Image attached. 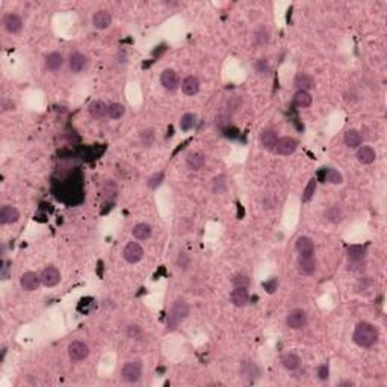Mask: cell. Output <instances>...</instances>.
<instances>
[{
    "label": "cell",
    "mask_w": 387,
    "mask_h": 387,
    "mask_svg": "<svg viewBox=\"0 0 387 387\" xmlns=\"http://www.w3.org/2000/svg\"><path fill=\"white\" fill-rule=\"evenodd\" d=\"M380 333L378 328L371 324V322H358L354 328L352 333V341L355 342V345H358L360 348H371L378 342Z\"/></svg>",
    "instance_id": "cell-1"
},
{
    "label": "cell",
    "mask_w": 387,
    "mask_h": 387,
    "mask_svg": "<svg viewBox=\"0 0 387 387\" xmlns=\"http://www.w3.org/2000/svg\"><path fill=\"white\" fill-rule=\"evenodd\" d=\"M189 316V304L182 300L177 298L172 304L167 316V333H172L178 328V325L182 324L186 318Z\"/></svg>",
    "instance_id": "cell-2"
},
{
    "label": "cell",
    "mask_w": 387,
    "mask_h": 387,
    "mask_svg": "<svg viewBox=\"0 0 387 387\" xmlns=\"http://www.w3.org/2000/svg\"><path fill=\"white\" fill-rule=\"evenodd\" d=\"M121 378L124 383L129 384H136L142 378V362L138 358L129 360L121 368Z\"/></svg>",
    "instance_id": "cell-3"
},
{
    "label": "cell",
    "mask_w": 387,
    "mask_h": 387,
    "mask_svg": "<svg viewBox=\"0 0 387 387\" xmlns=\"http://www.w3.org/2000/svg\"><path fill=\"white\" fill-rule=\"evenodd\" d=\"M298 148V141L292 136H283L277 139V144L274 147V153L278 156H291Z\"/></svg>",
    "instance_id": "cell-4"
},
{
    "label": "cell",
    "mask_w": 387,
    "mask_h": 387,
    "mask_svg": "<svg viewBox=\"0 0 387 387\" xmlns=\"http://www.w3.org/2000/svg\"><path fill=\"white\" fill-rule=\"evenodd\" d=\"M142 257H144V248L138 242H133V241L129 242L123 250V259L130 265L141 262Z\"/></svg>",
    "instance_id": "cell-5"
},
{
    "label": "cell",
    "mask_w": 387,
    "mask_h": 387,
    "mask_svg": "<svg viewBox=\"0 0 387 387\" xmlns=\"http://www.w3.org/2000/svg\"><path fill=\"white\" fill-rule=\"evenodd\" d=\"M68 355L73 362H84L89 357V346L82 341H74L68 345Z\"/></svg>",
    "instance_id": "cell-6"
},
{
    "label": "cell",
    "mask_w": 387,
    "mask_h": 387,
    "mask_svg": "<svg viewBox=\"0 0 387 387\" xmlns=\"http://www.w3.org/2000/svg\"><path fill=\"white\" fill-rule=\"evenodd\" d=\"M40 277H41L43 286L55 288L56 285H59V281H61V271L56 266H53V265H48V266H45L41 271Z\"/></svg>",
    "instance_id": "cell-7"
},
{
    "label": "cell",
    "mask_w": 387,
    "mask_h": 387,
    "mask_svg": "<svg viewBox=\"0 0 387 387\" xmlns=\"http://www.w3.org/2000/svg\"><path fill=\"white\" fill-rule=\"evenodd\" d=\"M286 324L291 330H302L307 325V313L302 308H294L288 313Z\"/></svg>",
    "instance_id": "cell-8"
},
{
    "label": "cell",
    "mask_w": 387,
    "mask_h": 387,
    "mask_svg": "<svg viewBox=\"0 0 387 387\" xmlns=\"http://www.w3.org/2000/svg\"><path fill=\"white\" fill-rule=\"evenodd\" d=\"M41 285H43V283H41L40 274H37V272H34V271H28V272H24V274L20 277V286H21V289L26 291V292H34V291H37Z\"/></svg>",
    "instance_id": "cell-9"
},
{
    "label": "cell",
    "mask_w": 387,
    "mask_h": 387,
    "mask_svg": "<svg viewBox=\"0 0 387 387\" xmlns=\"http://www.w3.org/2000/svg\"><path fill=\"white\" fill-rule=\"evenodd\" d=\"M318 263L315 260L313 256H300L297 260V269L301 275L304 277H310L316 272Z\"/></svg>",
    "instance_id": "cell-10"
},
{
    "label": "cell",
    "mask_w": 387,
    "mask_h": 387,
    "mask_svg": "<svg viewBox=\"0 0 387 387\" xmlns=\"http://www.w3.org/2000/svg\"><path fill=\"white\" fill-rule=\"evenodd\" d=\"M2 24H3V29L11 34V35H17L21 32L23 29V20L18 14H14V12H9V14H5L3 18H2Z\"/></svg>",
    "instance_id": "cell-11"
},
{
    "label": "cell",
    "mask_w": 387,
    "mask_h": 387,
    "mask_svg": "<svg viewBox=\"0 0 387 387\" xmlns=\"http://www.w3.org/2000/svg\"><path fill=\"white\" fill-rule=\"evenodd\" d=\"M88 58L81 53V51H73V53L70 55L68 58V67H70V71L74 73V74H79L82 71H85L88 68Z\"/></svg>",
    "instance_id": "cell-12"
},
{
    "label": "cell",
    "mask_w": 387,
    "mask_h": 387,
    "mask_svg": "<svg viewBox=\"0 0 387 387\" xmlns=\"http://www.w3.org/2000/svg\"><path fill=\"white\" fill-rule=\"evenodd\" d=\"M161 85H162L167 91H170V92L177 91L178 86H180L178 74H177L174 70H171V68L164 70L162 74H161Z\"/></svg>",
    "instance_id": "cell-13"
},
{
    "label": "cell",
    "mask_w": 387,
    "mask_h": 387,
    "mask_svg": "<svg viewBox=\"0 0 387 387\" xmlns=\"http://www.w3.org/2000/svg\"><path fill=\"white\" fill-rule=\"evenodd\" d=\"M112 24V15L109 11L106 9H100L97 12H94L92 15V26L97 31H105L108 28H111Z\"/></svg>",
    "instance_id": "cell-14"
},
{
    "label": "cell",
    "mask_w": 387,
    "mask_h": 387,
    "mask_svg": "<svg viewBox=\"0 0 387 387\" xmlns=\"http://www.w3.org/2000/svg\"><path fill=\"white\" fill-rule=\"evenodd\" d=\"M20 219V211L11 204L2 206L0 209V224L2 225H9V224H15Z\"/></svg>",
    "instance_id": "cell-15"
},
{
    "label": "cell",
    "mask_w": 387,
    "mask_h": 387,
    "mask_svg": "<svg viewBox=\"0 0 387 387\" xmlns=\"http://www.w3.org/2000/svg\"><path fill=\"white\" fill-rule=\"evenodd\" d=\"M355 158H357L358 164H362V165H371V164H374L375 159H377V153H375V150H374L371 145H360V147L357 148Z\"/></svg>",
    "instance_id": "cell-16"
},
{
    "label": "cell",
    "mask_w": 387,
    "mask_h": 387,
    "mask_svg": "<svg viewBox=\"0 0 387 387\" xmlns=\"http://www.w3.org/2000/svg\"><path fill=\"white\" fill-rule=\"evenodd\" d=\"M295 250L300 256H313L315 254V242L308 236H300L295 241Z\"/></svg>",
    "instance_id": "cell-17"
},
{
    "label": "cell",
    "mask_w": 387,
    "mask_h": 387,
    "mask_svg": "<svg viewBox=\"0 0 387 387\" xmlns=\"http://www.w3.org/2000/svg\"><path fill=\"white\" fill-rule=\"evenodd\" d=\"M230 301L235 307H245L250 301L248 288H233L230 294Z\"/></svg>",
    "instance_id": "cell-18"
},
{
    "label": "cell",
    "mask_w": 387,
    "mask_h": 387,
    "mask_svg": "<svg viewBox=\"0 0 387 387\" xmlns=\"http://www.w3.org/2000/svg\"><path fill=\"white\" fill-rule=\"evenodd\" d=\"M294 85H295L297 91H308V92H310V89L315 86V81H313V77L310 74L300 73L295 77Z\"/></svg>",
    "instance_id": "cell-19"
},
{
    "label": "cell",
    "mask_w": 387,
    "mask_h": 387,
    "mask_svg": "<svg viewBox=\"0 0 387 387\" xmlns=\"http://www.w3.org/2000/svg\"><path fill=\"white\" fill-rule=\"evenodd\" d=\"M65 64L64 56L59 53V51H51L45 56V68L48 71H59Z\"/></svg>",
    "instance_id": "cell-20"
},
{
    "label": "cell",
    "mask_w": 387,
    "mask_h": 387,
    "mask_svg": "<svg viewBox=\"0 0 387 387\" xmlns=\"http://www.w3.org/2000/svg\"><path fill=\"white\" fill-rule=\"evenodd\" d=\"M271 40V31L266 28V26H259V28H256L254 32H253V43L254 45L257 47H263L269 43Z\"/></svg>",
    "instance_id": "cell-21"
},
{
    "label": "cell",
    "mask_w": 387,
    "mask_h": 387,
    "mask_svg": "<svg viewBox=\"0 0 387 387\" xmlns=\"http://www.w3.org/2000/svg\"><path fill=\"white\" fill-rule=\"evenodd\" d=\"M277 139H278V135H277V132L274 130V129H265V130L260 133V144L268 151H274Z\"/></svg>",
    "instance_id": "cell-22"
},
{
    "label": "cell",
    "mask_w": 387,
    "mask_h": 387,
    "mask_svg": "<svg viewBox=\"0 0 387 387\" xmlns=\"http://www.w3.org/2000/svg\"><path fill=\"white\" fill-rule=\"evenodd\" d=\"M206 164V158L204 154L200 153V151H192L189 153L186 156V167L191 170V171H198L204 167Z\"/></svg>",
    "instance_id": "cell-23"
},
{
    "label": "cell",
    "mask_w": 387,
    "mask_h": 387,
    "mask_svg": "<svg viewBox=\"0 0 387 387\" xmlns=\"http://www.w3.org/2000/svg\"><path fill=\"white\" fill-rule=\"evenodd\" d=\"M151 233H153V228L147 222H139L132 228V236L136 241H147L151 238Z\"/></svg>",
    "instance_id": "cell-24"
},
{
    "label": "cell",
    "mask_w": 387,
    "mask_h": 387,
    "mask_svg": "<svg viewBox=\"0 0 387 387\" xmlns=\"http://www.w3.org/2000/svg\"><path fill=\"white\" fill-rule=\"evenodd\" d=\"M182 91L186 95H195L200 91V81L197 76H186L182 81Z\"/></svg>",
    "instance_id": "cell-25"
},
{
    "label": "cell",
    "mask_w": 387,
    "mask_h": 387,
    "mask_svg": "<svg viewBox=\"0 0 387 387\" xmlns=\"http://www.w3.org/2000/svg\"><path fill=\"white\" fill-rule=\"evenodd\" d=\"M88 111H89L91 117L95 118V120H101V118L108 117V105L105 101H101V100L92 101L89 105V108H88Z\"/></svg>",
    "instance_id": "cell-26"
},
{
    "label": "cell",
    "mask_w": 387,
    "mask_h": 387,
    "mask_svg": "<svg viewBox=\"0 0 387 387\" xmlns=\"http://www.w3.org/2000/svg\"><path fill=\"white\" fill-rule=\"evenodd\" d=\"M313 97L308 91H297L294 94V105L300 109H305L308 106H312Z\"/></svg>",
    "instance_id": "cell-27"
},
{
    "label": "cell",
    "mask_w": 387,
    "mask_h": 387,
    "mask_svg": "<svg viewBox=\"0 0 387 387\" xmlns=\"http://www.w3.org/2000/svg\"><path fill=\"white\" fill-rule=\"evenodd\" d=\"M281 365H283V368H285V369L294 372V371L300 369V366H301V358H300L295 352H288V354H285V355L281 357Z\"/></svg>",
    "instance_id": "cell-28"
},
{
    "label": "cell",
    "mask_w": 387,
    "mask_h": 387,
    "mask_svg": "<svg viewBox=\"0 0 387 387\" xmlns=\"http://www.w3.org/2000/svg\"><path fill=\"white\" fill-rule=\"evenodd\" d=\"M346 256L349 262H363L366 256V247L363 245H349L346 250Z\"/></svg>",
    "instance_id": "cell-29"
},
{
    "label": "cell",
    "mask_w": 387,
    "mask_h": 387,
    "mask_svg": "<svg viewBox=\"0 0 387 387\" xmlns=\"http://www.w3.org/2000/svg\"><path fill=\"white\" fill-rule=\"evenodd\" d=\"M344 141H345L348 148H358L363 142V136L358 130H355V129H349L344 136Z\"/></svg>",
    "instance_id": "cell-30"
},
{
    "label": "cell",
    "mask_w": 387,
    "mask_h": 387,
    "mask_svg": "<svg viewBox=\"0 0 387 387\" xmlns=\"http://www.w3.org/2000/svg\"><path fill=\"white\" fill-rule=\"evenodd\" d=\"M324 216L330 224H341L344 221V211L339 206H330V208L324 212Z\"/></svg>",
    "instance_id": "cell-31"
},
{
    "label": "cell",
    "mask_w": 387,
    "mask_h": 387,
    "mask_svg": "<svg viewBox=\"0 0 387 387\" xmlns=\"http://www.w3.org/2000/svg\"><path fill=\"white\" fill-rule=\"evenodd\" d=\"M241 374L245 378H251L250 381H256V378L259 377V368H257L253 362H242L241 365Z\"/></svg>",
    "instance_id": "cell-32"
},
{
    "label": "cell",
    "mask_w": 387,
    "mask_h": 387,
    "mask_svg": "<svg viewBox=\"0 0 387 387\" xmlns=\"http://www.w3.org/2000/svg\"><path fill=\"white\" fill-rule=\"evenodd\" d=\"M316 189H318V180H316V178H310V180H308V183L305 185L304 191H302V197H301L302 203H308V201H310V200L315 197Z\"/></svg>",
    "instance_id": "cell-33"
},
{
    "label": "cell",
    "mask_w": 387,
    "mask_h": 387,
    "mask_svg": "<svg viewBox=\"0 0 387 387\" xmlns=\"http://www.w3.org/2000/svg\"><path fill=\"white\" fill-rule=\"evenodd\" d=\"M124 114H126V108L121 103H111V105H108V117L111 120H120L124 117Z\"/></svg>",
    "instance_id": "cell-34"
},
{
    "label": "cell",
    "mask_w": 387,
    "mask_h": 387,
    "mask_svg": "<svg viewBox=\"0 0 387 387\" xmlns=\"http://www.w3.org/2000/svg\"><path fill=\"white\" fill-rule=\"evenodd\" d=\"M175 266H177V269H180L182 272L188 271L189 266H191V256L186 251H180L178 256H177V259H175Z\"/></svg>",
    "instance_id": "cell-35"
},
{
    "label": "cell",
    "mask_w": 387,
    "mask_h": 387,
    "mask_svg": "<svg viewBox=\"0 0 387 387\" xmlns=\"http://www.w3.org/2000/svg\"><path fill=\"white\" fill-rule=\"evenodd\" d=\"M212 191H214V194H216V195H221V194H224L225 191H227V178H225V175H218V177H215L214 178V182H212Z\"/></svg>",
    "instance_id": "cell-36"
},
{
    "label": "cell",
    "mask_w": 387,
    "mask_h": 387,
    "mask_svg": "<svg viewBox=\"0 0 387 387\" xmlns=\"http://www.w3.org/2000/svg\"><path fill=\"white\" fill-rule=\"evenodd\" d=\"M195 123H197V115L188 112L182 117V120H180V129H182L183 132H188L195 126Z\"/></svg>",
    "instance_id": "cell-37"
},
{
    "label": "cell",
    "mask_w": 387,
    "mask_h": 387,
    "mask_svg": "<svg viewBox=\"0 0 387 387\" xmlns=\"http://www.w3.org/2000/svg\"><path fill=\"white\" fill-rule=\"evenodd\" d=\"M154 139H156V133H154L153 129H145V130H142L139 133V141L142 144V147H151Z\"/></svg>",
    "instance_id": "cell-38"
},
{
    "label": "cell",
    "mask_w": 387,
    "mask_h": 387,
    "mask_svg": "<svg viewBox=\"0 0 387 387\" xmlns=\"http://www.w3.org/2000/svg\"><path fill=\"white\" fill-rule=\"evenodd\" d=\"M325 182L330 183V185H341V183L344 182V175H342L338 170L330 168V170L325 172Z\"/></svg>",
    "instance_id": "cell-39"
},
{
    "label": "cell",
    "mask_w": 387,
    "mask_h": 387,
    "mask_svg": "<svg viewBox=\"0 0 387 387\" xmlns=\"http://www.w3.org/2000/svg\"><path fill=\"white\" fill-rule=\"evenodd\" d=\"M195 224L191 218H182L178 221V225H177V230H178V235H188L191 233V231L194 230Z\"/></svg>",
    "instance_id": "cell-40"
},
{
    "label": "cell",
    "mask_w": 387,
    "mask_h": 387,
    "mask_svg": "<svg viewBox=\"0 0 387 387\" xmlns=\"http://www.w3.org/2000/svg\"><path fill=\"white\" fill-rule=\"evenodd\" d=\"M231 285H233V288H248L250 286V278H248L247 274L239 272L231 278Z\"/></svg>",
    "instance_id": "cell-41"
},
{
    "label": "cell",
    "mask_w": 387,
    "mask_h": 387,
    "mask_svg": "<svg viewBox=\"0 0 387 387\" xmlns=\"http://www.w3.org/2000/svg\"><path fill=\"white\" fill-rule=\"evenodd\" d=\"M254 68H256V71L259 76H268L269 71H271V67H269L266 59H259L254 64Z\"/></svg>",
    "instance_id": "cell-42"
},
{
    "label": "cell",
    "mask_w": 387,
    "mask_h": 387,
    "mask_svg": "<svg viewBox=\"0 0 387 387\" xmlns=\"http://www.w3.org/2000/svg\"><path fill=\"white\" fill-rule=\"evenodd\" d=\"M241 105H242L241 97H238V95L230 97V100L227 101V109H228V112H236L241 108Z\"/></svg>",
    "instance_id": "cell-43"
},
{
    "label": "cell",
    "mask_w": 387,
    "mask_h": 387,
    "mask_svg": "<svg viewBox=\"0 0 387 387\" xmlns=\"http://www.w3.org/2000/svg\"><path fill=\"white\" fill-rule=\"evenodd\" d=\"M164 182V172H156L150 180H148V188L150 189H156L162 185Z\"/></svg>",
    "instance_id": "cell-44"
},
{
    "label": "cell",
    "mask_w": 387,
    "mask_h": 387,
    "mask_svg": "<svg viewBox=\"0 0 387 387\" xmlns=\"http://www.w3.org/2000/svg\"><path fill=\"white\" fill-rule=\"evenodd\" d=\"M141 334H142V330L138 325H129L127 327V336L130 339H138V338H141Z\"/></svg>",
    "instance_id": "cell-45"
},
{
    "label": "cell",
    "mask_w": 387,
    "mask_h": 387,
    "mask_svg": "<svg viewBox=\"0 0 387 387\" xmlns=\"http://www.w3.org/2000/svg\"><path fill=\"white\" fill-rule=\"evenodd\" d=\"M328 374H330V369H328V365L324 363L321 366H318V371H316V375L321 381H325L328 378Z\"/></svg>",
    "instance_id": "cell-46"
},
{
    "label": "cell",
    "mask_w": 387,
    "mask_h": 387,
    "mask_svg": "<svg viewBox=\"0 0 387 387\" xmlns=\"http://www.w3.org/2000/svg\"><path fill=\"white\" fill-rule=\"evenodd\" d=\"M277 286H278V281L277 278H271L268 283H265V289L269 292V294H274L277 291Z\"/></svg>",
    "instance_id": "cell-47"
},
{
    "label": "cell",
    "mask_w": 387,
    "mask_h": 387,
    "mask_svg": "<svg viewBox=\"0 0 387 387\" xmlns=\"http://www.w3.org/2000/svg\"><path fill=\"white\" fill-rule=\"evenodd\" d=\"M8 277H9V265L3 263V266H2V280H8Z\"/></svg>",
    "instance_id": "cell-48"
}]
</instances>
